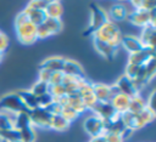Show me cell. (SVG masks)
Returning a JSON list of instances; mask_svg holds the SVG:
<instances>
[{
	"label": "cell",
	"mask_w": 156,
	"mask_h": 142,
	"mask_svg": "<svg viewBox=\"0 0 156 142\" xmlns=\"http://www.w3.org/2000/svg\"><path fill=\"white\" fill-rule=\"evenodd\" d=\"M116 86L118 87V90H119V92H121L122 95H126V96H128L129 98L135 97V96L139 95V91L136 90L134 83H133L128 76H126V75H122V76L117 80Z\"/></svg>",
	"instance_id": "obj_9"
},
{
	"label": "cell",
	"mask_w": 156,
	"mask_h": 142,
	"mask_svg": "<svg viewBox=\"0 0 156 142\" xmlns=\"http://www.w3.org/2000/svg\"><path fill=\"white\" fill-rule=\"evenodd\" d=\"M155 35H156L155 25L147 24L146 27L143 28L139 39H140V41H141V44L145 49L155 50Z\"/></svg>",
	"instance_id": "obj_12"
},
{
	"label": "cell",
	"mask_w": 156,
	"mask_h": 142,
	"mask_svg": "<svg viewBox=\"0 0 156 142\" xmlns=\"http://www.w3.org/2000/svg\"><path fill=\"white\" fill-rule=\"evenodd\" d=\"M94 46L96 49V51L102 56V57H106V58H112L115 57L116 52H117V49L116 46H112L111 44L108 42H105V41H101V40H98L94 38Z\"/></svg>",
	"instance_id": "obj_20"
},
{
	"label": "cell",
	"mask_w": 156,
	"mask_h": 142,
	"mask_svg": "<svg viewBox=\"0 0 156 142\" xmlns=\"http://www.w3.org/2000/svg\"><path fill=\"white\" fill-rule=\"evenodd\" d=\"M52 114L46 108H35L28 112V118L30 121V125L33 127H40V129H49L50 121H51Z\"/></svg>",
	"instance_id": "obj_6"
},
{
	"label": "cell",
	"mask_w": 156,
	"mask_h": 142,
	"mask_svg": "<svg viewBox=\"0 0 156 142\" xmlns=\"http://www.w3.org/2000/svg\"><path fill=\"white\" fill-rule=\"evenodd\" d=\"M18 95V97L21 98L22 103L24 104V107L28 109V110H32V109H35L38 108V97L34 96L29 90L27 89H22L20 91L16 92Z\"/></svg>",
	"instance_id": "obj_19"
},
{
	"label": "cell",
	"mask_w": 156,
	"mask_h": 142,
	"mask_svg": "<svg viewBox=\"0 0 156 142\" xmlns=\"http://www.w3.org/2000/svg\"><path fill=\"white\" fill-rule=\"evenodd\" d=\"M51 74L52 73L49 72V70H46V69H39V80L49 84V80L51 78Z\"/></svg>",
	"instance_id": "obj_32"
},
{
	"label": "cell",
	"mask_w": 156,
	"mask_h": 142,
	"mask_svg": "<svg viewBox=\"0 0 156 142\" xmlns=\"http://www.w3.org/2000/svg\"><path fill=\"white\" fill-rule=\"evenodd\" d=\"M93 95H94L96 102H110L111 101L110 85L93 84Z\"/></svg>",
	"instance_id": "obj_18"
},
{
	"label": "cell",
	"mask_w": 156,
	"mask_h": 142,
	"mask_svg": "<svg viewBox=\"0 0 156 142\" xmlns=\"http://www.w3.org/2000/svg\"><path fill=\"white\" fill-rule=\"evenodd\" d=\"M89 142H105V137L104 136H98V137H91V140Z\"/></svg>",
	"instance_id": "obj_33"
},
{
	"label": "cell",
	"mask_w": 156,
	"mask_h": 142,
	"mask_svg": "<svg viewBox=\"0 0 156 142\" xmlns=\"http://www.w3.org/2000/svg\"><path fill=\"white\" fill-rule=\"evenodd\" d=\"M1 56H2V55H1V53H0V61H1Z\"/></svg>",
	"instance_id": "obj_34"
},
{
	"label": "cell",
	"mask_w": 156,
	"mask_h": 142,
	"mask_svg": "<svg viewBox=\"0 0 156 142\" xmlns=\"http://www.w3.org/2000/svg\"><path fill=\"white\" fill-rule=\"evenodd\" d=\"M63 73L62 72H55L51 74V78L49 80V85L50 86H54V85H60L62 84V80H63Z\"/></svg>",
	"instance_id": "obj_29"
},
{
	"label": "cell",
	"mask_w": 156,
	"mask_h": 142,
	"mask_svg": "<svg viewBox=\"0 0 156 142\" xmlns=\"http://www.w3.org/2000/svg\"><path fill=\"white\" fill-rule=\"evenodd\" d=\"M61 29H62L61 19L45 18V21L37 27V38L38 39H46L51 35L57 34Z\"/></svg>",
	"instance_id": "obj_7"
},
{
	"label": "cell",
	"mask_w": 156,
	"mask_h": 142,
	"mask_svg": "<svg viewBox=\"0 0 156 142\" xmlns=\"http://www.w3.org/2000/svg\"><path fill=\"white\" fill-rule=\"evenodd\" d=\"M7 46H9V38L4 33H0V53L1 55L5 52Z\"/></svg>",
	"instance_id": "obj_31"
},
{
	"label": "cell",
	"mask_w": 156,
	"mask_h": 142,
	"mask_svg": "<svg viewBox=\"0 0 156 142\" xmlns=\"http://www.w3.org/2000/svg\"><path fill=\"white\" fill-rule=\"evenodd\" d=\"M129 100H130V98H129L128 96L119 93V95L112 97V100L110 101V103H111V106L113 107V109H115L118 114H122V113L127 112L128 104H129Z\"/></svg>",
	"instance_id": "obj_21"
},
{
	"label": "cell",
	"mask_w": 156,
	"mask_h": 142,
	"mask_svg": "<svg viewBox=\"0 0 156 142\" xmlns=\"http://www.w3.org/2000/svg\"><path fill=\"white\" fill-rule=\"evenodd\" d=\"M65 59L63 57H60V56H52V57H48L45 58L41 63H40V67L39 69H46L51 73H55V72H62V68H63V64H65Z\"/></svg>",
	"instance_id": "obj_14"
},
{
	"label": "cell",
	"mask_w": 156,
	"mask_h": 142,
	"mask_svg": "<svg viewBox=\"0 0 156 142\" xmlns=\"http://www.w3.org/2000/svg\"><path fill=\"white\" fill-rule=\"evenodd\" d=\"M121 45L129 52V55L139 52L141 50H144L145 47L143 46L139 36H134V35H122L121 38Z\"/></svg>",
	"instance_id": "obj_11"
},
{
	"label": "cell",
	"mask_w": 156,
	"mask_h": 142,
	"mask_svg": "<svg viewBox=\"0 0 156 142\" xmlns=\"http://www.w3.org/2000/svg\"><path fill=\"white\" fill-rule=\"evenodd\" d=\"M15 27H16V34H17L18 41L21 44L30 45L38 40L37 27L29 22L27 15L23 11L20 15H17V17L15 19Z\"/></svg>",
	"instance_id": "obj_1"
},
{
	"label": "cell",
	"mask_w": 156,
	"mask_h": 142,
	"mask_svg": "<svg viewBox=\"0 0 156 142\" xmlns=\"http://www.w3.org/2000/svg\"><path fill=\"white\" fill-rule=\"evenodd\" d=\"M62 73H63V75H68V76H73V78H85V73H84L82 66L73 59H67V58L65 59Z\"/></svg>",
	"instance_id": "obj_15"
},
{
	"label": "cell",
	"mask_w": 156,
	"mask_h": 142,
	"mask_svg": "<svg viewBox=\"0 0 156 142\" xmlns=\"http://www.w3.org/2000/svg\"><path fill=\"white\" fill-rule=\"evenodd\" d=\"M91 109L94 110V114L101 118L104 121H108L117 113L110 102H96Z\"/></svg>",
	"instance_id": "obj_10"
},
{
	"label": "cell",
	"mask_w": 156,
	"mask_h": 142,
	"mask_svg": "<svg viewBox=\"0 0 156 142\" xmlns=\"http://www.w3.org/2000/svg\"><path fill=\"white\" fill-rule=\"evenodd\" d=\"M29 91H30L34 96L40 97V96H43V95H45V93H49V91H50V85H49L48 83H44V81L38 80V81L30 87Z\"/></svg>",
	"instance_id": "obj_25"
},
{
	"label": "cell",
	"mask_w": 156,
	"mask_h": 142,
	"mask_svg": "<svg viewBox=\"0 0 156 142\" xmlns=\"http://www.w3.org/2000/svg\"><path fill=\"white\" fill-rule=\"evenodd\" d=\"M90 11H91V18H90V25L84 32V35H91L95 32H98L105 23H107L110 19L107 17L106 11L100 7L96 4H90Z\"/></svg>",
	"instance_id": "obj_4"
},
{
	"label": "cell",
	"mask_w": 156,
	"mask_h": 142,
	"mask_svg": "<svg viewBox=\"0 0 156 142\" xmlns=\"http://www.w3.org/2000/svg\"><path fill=\"white\" fill-rule=\"evenodd\" d=\"M61 115H62L65 119H67L69 123H72V121L79 115V113H78L76 109H73L72 107H69V106H62Z\"/></svg>",
	"instance_id": "obj_28"
},
{
	"label": "cell",
	"mask_w": 156,
	"mask_h": 142,
	"mask_svg": "<svg viewBox=\"0 0 156 142\" xmlns=\"http://www.w3.org/2000/svg\"><path fill=\"white\" fill-rule=\"evenodd\" d=\"M144 108H145V101L140 97V95H138V96L132 97L129 100V104H128L127 112H130V113L136 114V113L141 112Z\"/></svg>",
	"instance_id": "obj_24"
},
{
	"label": "cell",
	"mask_w": 156,
	"mask_h": 142,
	"mask_svg": "<svg viewBox=\"0 0 156 142\" xmlns=\"http://www.w3.org/2000/svg\"><path fill=\"white\" fill-rule=\"evenodd\" d=\"M152 57H155V50H149V49H144L139 52L132 53L128 57V63L134 64V66H143L145 64L149 59H151Z\"/></svg>",
	"instance_id": "obj_16"
},
{
	"label": "cell",
	"mask_w": 156,
	"mask_h": 142,
	"mask_svg": "<svg viewBox=\"0 0 156 142\" xmlns=\"http://www.w3.org/2000/svg\"><path fill=\"white\" fill-rule=\"evenodd\" d=\"M84 130L91 137L104 136L105 135V121L98 115L93 114L84 120Z\"/></svg>",
	"instance_id": "obj_8"
},
{
	"label": "cell",
	"mask_w": 156,
	"mask_h": 142,
	"mask_svg": "<svg viewBox=\"0 0 156 142\" xmlns=\"http://www.w3.org/2000/svg\"><path fill=\"white\" fill-rule=\"evenodd\" d=\"M0 112L20 114V113H28L29 110L24 107L18 95L16 92H11L4 95L0 98Z\"/></svg>",
	"instance_id": "obj_3"
},
{
	"label": "cell",
	"mask_w": 156,
	"mask_h": 142,
	"mask_svg": "<svg viewBox=\"0 0 156 142\" xmlns=\"http://www.w3.org/2000/svg\"><path fill=\"white\" fill-rule=\"evenodd\" d=\"M156 10V8H155ZM155 10L152 11H145V10H132L128 12L127 19L136 25V27H146L147 24L155 25Z\"/></svg>",
	"instance_id": "obj_5"
},
{
	"label": "cell",
	"mask_w": 156,
	"mask_h": 142,
	"mask_svg": "<svg viewBox=\"0 0 156 142\" xmlns=\"http://www.w3.org/2000/svg\"><path fill=\"white\" fill-rule=\"evenodd\" d=\"M104 137H105V142H124L122 136L117 135V134H108V132H106L104 135Z\"/></svg>",
	"instance_id": "obj_30"
},
{
	"label": "cell",
	"mask_w": 156,
	"mask_h": 142,
	"mask_svg": "<svg viewBox=\"0 0 156 142\" xmlns=\"http://www.w3.org/2000/svg\"><path fill=\"white\" fill-rule=\"evenodd\" d=\"M128 10H127V7L123 5V4H121V2H118V4H113L108 10H107V17H108V19L111 21V22H119V21H124V19H127V16H128Z\"/></svg>",
	"instance_id": "obj_13"
},
{
	"label": "cell",
	"mask_w": 156,
	"mask_h": 142,
	"mask_svg": "<svg viewBox=\"0 0 156 142\" xmlns=\"http://www.w3.org/2000/svg\"><path fill=\"white\" fill-rule=\"evenodd\" d=\"M0 138L2 142H15L20 141V132L13 127L10 130H2L0 131Z\"/></svg>",
	"instance_id": "obj_27"
},
{
	"label": "cell",
	"mask_w": 156,
	"mask_h": 142,
	"mask_svg": "<svg viewBox=\"0 0 156 142\" xmlns=\"http://www.w3.org/2000/svg\"><path fill=\"white\" fill-rule=\"evenodd\" d=\"M69 121L67 119H65L61 114H54L51 117V121H50V127L55 131H66L69 127Z\"/></svg>",
	"instance_id": "obj_23"
},
{
	"label": "cell",
	"mask_w": 156,
	"mask_h": 142,
	"mask_svg": "<svg viewBox=\"0 0 156 142\" xmlns=\"http://www.w3.org/2000/svg\"><path fill=\"white\" fill-rule=\"evenodd\" d=\"M94 38L98 39V40H101V41H105V42H108L111 44L112 46H116L118 47L121 45V38H122V34L118 29V27L116 25V23L108 21L107 23H105L98 32H95L94 34Z\"/></svg>",
	"instance_id": "obj_2"
},
{
	"label": "cell",
	"mask_w": 156,
	"mask_h": 142,
	"mask_svg": "<svg viewBox=\"0 0 156 142\" xmlns=\"http://www.w3.org/2000/svg\"><path fill=\"white\" fill-rule=\"evenodd\" d=\"M23 12L27 15L29 22L33 23L35 27H38L39 24H41L45 21V18H46V15H45V11L44 10L34 8V7L29 6V5L23 10Z\"/></svg>",
	"instance_id": "obj_17"
},
{
	"label": "cell",
	"mask_w": 156,
	"mask_h": 142,
	"mask_svg": "<svg viewBox=\"0 0 156 142\" xmlns=\"http://www.w3.org/2000/svg\"><path fill=\"white\" fill-rule=\"evenodd\" d=\"M44 11H45L46 18L61 19V16H62L63 8H62L61 2H58V1H49L48 6H46V8H45Z\"/></svg>",
	"instance_id": "obj_22"
},
{
	"label": "cell",
	"mask_w": 156,
	"mask_h": 142,
	"mask_svg": "<svg viewBox=\"0 0 156 142\" xmlns=\"http://www.w3.org/2000/svg\"><path fill=\"white\" fill-rule=\"evenodd\" d=\"M20 141L21 142H34L35 141V131L32 125H28L20 131Z\"/></svg>",
	"instance_id": "obj_26"
}]
</instances>
